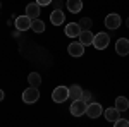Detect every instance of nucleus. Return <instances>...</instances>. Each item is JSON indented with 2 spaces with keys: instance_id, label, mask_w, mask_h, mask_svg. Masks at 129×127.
I'll return each instance as SVG.
<instances>
[{
  "instance_id": "nucleus-10",
  "label": "nucleus",
  "mask_w": 129,
  "mask_h": 127,
  "mask_svg": "<svg viewBox=\"0 0 129 127\" xmlns=\"http://www.w3.org/2000/svg\"><path fill=\"white\" fill-rule=\"evenodd\" d=\"M64 31H66V36H69V38H79L81 34V28L78 22H69Z\"/></svg>"
},
{
  "instance_id": "nucleus-12",
  "label": "nucleus",
  "mask_w": 129,
  "mask_h": 127,
  "mask_svg": "<svg viewBox=\"0 0 129 127\" xmlns=\"http://www.w3.org/2000/svg\"><path fill=\"white\" fill-rule=\"evenodd\" d=\"M64 21H66V16H64V12H62L60 9H55L52 14H50V22H52L53 26L64 24Z\"/></svg>"
},
{
  "instance_id": "nucleus-17",
  "label": "nucleus",
  "mask_w": 129,
  "mask_h": 127,
  "mask_svg": "<svg viewBox=\"0 0 129 127\" xmlns=\"http://www.w3.org/2000/svg\"><path fill=\"white\" fill-rule=\"evenodd\" d=\"M115 108H117L119 112H126V110H129V100L126 96H117L115 98Z\"/></svg>"
},
{
  "instance_id": "nucleus-19",
  "label": "nucleus",
  "mask_w": 129,
  "mask_h": 127,
  "mask_svg": "<svg viewBox=\"0 0 129 127\" xmlns=\"http://www.w3.org/2000/svg\"><path fill=\"white\" fill-rule=\"evenodd\" d=\"M31 29L35 31V33H43V31H45V22H43L41 19H33Z\"/></svg>"
},
{
  "instance_id": "nucleus-6",
  "label": "nucleus",
  "mask_w": 129,
  "mask_h": 127,
  "mask_svg": "<svg viewBox=\"0 0 129 127\" xmlns=\"http://www.w3.org/2000/svg\"><path fill=\"white\" fill-rule=\"evenodd\" d=\"M31 22H33V19H29V17L24 14V16L16 17V28L19 31H28V29H31Z\"/></svg>"
},
{
  "instance_id": "nucleus-25",
  "label": "nucleus",
  "mask_w": 129,
  "mask_h": 127,
  "mask_svg": "<svg viewBox=\"0 0 129 127\" xmlns=\"http://www.w3.org/2000/svg\"><path fill=\"white\" fill-rule=\"evenodd\" d=\"M126 26H127V28H129V17H127V21H126Z\"/></svg>"
},
{
  "instance_id": "nucleus-9",
  "label": "nucleus",
  "mask_w": 129,
  "mask_h": 127,
  "mask_svg": "<svg viewBox=\"0 0 129 127\" xmlns=\"http://www.w3.org/2000/svg\"><path fill=\"white\" fill-rule=\"evenodd\" d=\"M67 52H69L71 57H83L84 53V45H81L79 41H74L67 47Z\"/></svg>"
},
{
  "instance_id": "nucleus-2",
  "label": "nucleus",
  "mask_w": 129,
  "mask_h": 127,
  "mask_svg": "<svg viewBox=\"0 0 129 127\" xmlns=\"http://www.w3.org/2000/svg\"><path fill=\"white\" fill-rule=\"evenodd\" d=\"M67 98H69V88L67 86H57L52 91V100L55 103H64Z\"/></svg>"
},
{
  "instance_id": "nucleus-24",
  "label": "nucleus",
  "mask_w": 129,
  "mask_h": 127,
  "mask_svg": "<svg viewBox=\"0 0 129 127\" xmlns=\"http://www.w3.org/2000/svg\"><path fill=\"white\" fill-rule=\"evenodd\" d=\"M4 96H5V93H4V91H2V89H0V101H2V100H4Z\"/></svg>"
},
{
  "instance_id": "nucleus-21",
  "label": "nucleus",
  "mask_w": 129,
  "mask_h": 127,
  "mask_svg": "<svg viewBox=\"0 0 129 127\" xmlns=\"http://www.w3.org/2000/svg\"><path fill=\"white\" fill-rule=\"evenodd\" d=\"M114 127H129V120H126V118H119L117 122H114Z\"/></svg>"
},
{
  "instance_id": "nucleus-3",
  "label": "nucleus",
  "mask_w": 129,
  "mask_h": 127,
  "mask_svg": "<svg viewBox=\"0 0 129 127\" xmlns=\"http://www.w3.org/2000/svg\"><path fill=\"white\" fill-rule=\"evenodd\" d=\"M86 110H88V103L83 101V100H76V101H72V105H71V113H72L74 117L84 115Z\"/></svg>"
},
{
  "instance_id": "nucleus-8",
  "label": "nucleus",
  "mask_w": 129,
  "mask_h": 127,
  "mask_svg": "<svg viewBox=\"0 0 129 127\" xmlns=\"http://www.w3.org/2000/svg\"><path fill=\"white\" fill-rule=\"evenodd\" d=\"M102 112H103L102 105H100V103H96V101H93V103H89V105H88L86 115H88L89 118H98L100 115H102Z\"/></svg>"
},
{
  "instance_id": "nucleus-5",
  "label": "nucleus",
  "mask_w": 129,
  "mask_h": 127,
  "mask_svg": "<svg viewBox=\"0 0 129 127\" xmlns=\"http://www.w3.org/2000/svg\"><path fill=\"white\" fill-rule=\"evenodd\" d=\"M120 16L119 14H109L107 17H105V26L109 28V29H119L120 28Z\"/></svg>"
},
{
  "instance_id": "nucleus-7",
  "label": "nucleus",
  "mask_w": 129,
  "mask_h": 127,
  "mask_svg": "<svg viewBox=\"0 0 129 127\" xmlns=\"http://www.w3.org/2000/svg\"><path fill=\"white\" fill-rule=\"evenodd\" d=\"M115 52L119 53L120 57H126V55H129V39H127V38L117 39V43H115Z\"/></svg>"
},
{
  "instance_id": "nucleus-11",
  "label": "nucleus",
  "mask_w": 129,
  "mask_h": 127,
  "mask_svg": "<svg viewBox=\"0 0 129 127\" xmlns=\"http://www.w3.org/2000/svg\"><path fill=\"white\" fill-rule=\"evenodd\" d=\"M40 5L36 4V2H31V4H28L26 5V16L29 17V19H38V16H40Z\"/></svg>"
},
{
  "instance_id": "nucleus-18",
  "label": "nucleus",
  "mask_w": 129,
  "mask_h": 127,
  "mask_svg": "<svg viewBox=\"0 0 129 127\" xmlns=\"http://www.w3.org/2000/svg\"><path fill=\"white\" fill-rule=\"evenodd\" d=\"M28 81H29V86H33V88H38L41 84V77L38 72H31L29 76H28Z\"/></svg>"
},
{
  "instance_id": "nucleus-23",
  "label": "nucleus",
  "mask_w": 129,
  "mask_h": 127,
  "mask_svg": "<svg viewBox=\"0 0 129 127\" xmlns=\"http://www.w3.org/2000/svg\"><path fill=\"white\" fill-rule=\"evenodd\" d=\"M53 0H36V4L40 5V7H45V5H50Z\"/></svg>"
},
{
  "instance_id": "nucleus-4",
  "label": "nucleus",
  "mask_w": 129,
  "mask_h": 127,
  "mask_svg": "<svg viewBox=\"0 0 129 127\" xmlns=\"http://www.w3.org/2000/svg\"><path fill=\"white\" fill-rule=\"evenodd\" d=\"M110 43V36L107 33H98L95 34V39H93V47L96 50H105Z\"/></svg>"
},
{
  "instance_id": "nucleus-22",
  "label": "nucleus",
  "mask_w": 129,
  "mask_h": 127,
  "mask_svg": "<svg viewBox=\"0 0 129 127\" xmlns=\"http://www.w3.org/2000/svg\"><path fill=\"white\" fill-rule=\"evenodd\" d=\"M81 100L88 103L89 100H91V93H89V91H83V96H81Z\"/></svg>"
},
{
  "instance_id": "nucleus-15",
  "label": "nucleus",
  "mask_w": 129,
  "mask_h": 127,
  "mask_svg": "<svg viewBox=\"0 0 129 127\" xmlns=\"http://www.w3.org/2000/svg\"><path fill=\"white\" fill-rule=\"evenodd\" d=\"M83 91H84V89L81 88L79 84H72V86L69 88V98L72 100V101L81 100V96H83Z\"/></svg>"
},
{
  "instance_id": "nucleus-16",
  "label": "nucleus",
  "mask_w": 129,
  "mask_h": 127,
  "mask_svg": "<svg viewBox=\"0 0 129 127\" xmlns=\"http://www.w3.org/2000/svg\"><path fill=\"white\" fill-rule=\"evenodd\" d=\"M67 9H69V12H72V14H78V12H81L83 10V0H67Z\"/></svg>"
},
{
  "instance_id": "nucleus-20",
  "label": "nucleus",
  "mask_w": 129,
  "mask_h": 127,
  "mask_svg": "<svg viewBox=\"0 0 129 127\" xmlns=\"http://www.w3.org/2000/svg\"><path fill=\"white\" fill-rule=\"evenodd\" d=\"M79 24L81 31H91V26H93V21L89 19V17H83V19L78 22Z\"/></svg>"
},
{
  "instance_id": "nucleus-13",
  "label": "nucleus",
  "mask_w": 129,
  "mask_h": 127,
  "mask_svg": "<svg viewBox=\"0 0 129 127\" xmlns=\"http://www.w3.org/2000/svg\"><path fill=\"white\" fill-rule=\"evenodd\" d=\"M103 115H105V118L109 120V122H117L120 118V112L117 110L115 107H112V108H107V110H103Z\"/></svg>"
},
{
  "instance_id": "nucleus-1",
  "label": "nucleus",
  "mask_w": 129,
  "mask_h": 127,
  "mask_svg": "<svg viewBox=\"0 0 129 127\" xmlns=\"http://www.w3.org/2000/svg\"><path fill=\"white\" fill-rule=\"evenodd\" d=\"M38 98H40V91H38V88L29 86L28 89H24V91H22V101H24V103H28V105L36 103V101H38Z\"/></svg>"
},
{
  "instance_id": "nucleus-14",
  "label": "nucleus",
  "mask_w": 129,
  "mask_h": 127,
  "mask_svg": "<svg viewBox=\"0 0 129 127\" xmlns=\"http://www.w3.org/2000/svg\"><path fill=\"white\" fill-rule=\"evenodd\" d=\"M93 39H95V34H93L91 31H81V34H79V43L81 45L89 47V45H93Z\"/></svg>"
}]
</instances>
